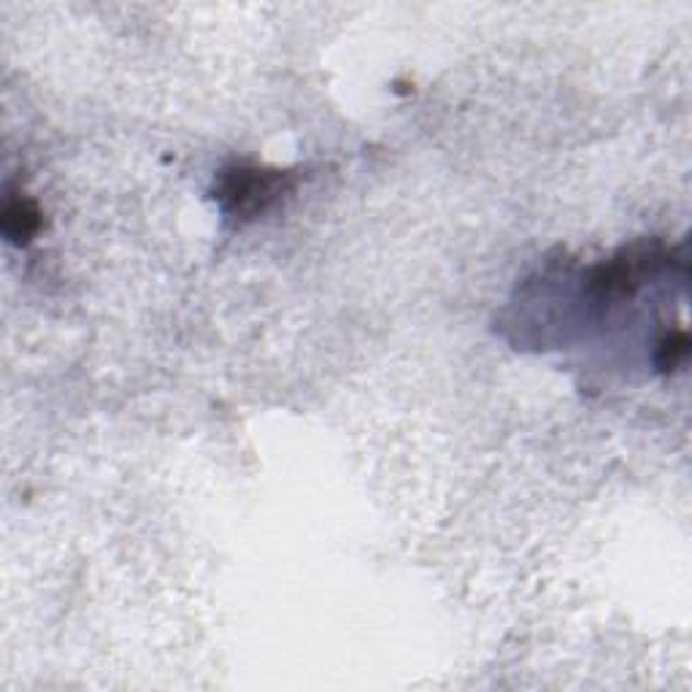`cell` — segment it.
Masks as SVG:
<instances>
[{"instance_id":"6da1fadb","label":"cell","mask_w":692,"mask_h":692,"mask_svg":"<svg viewBox=\"0 0 692 692\" xmlns=\"http://www.w3.org/2000/svg\"><path fill=\"white\" fill-rule=\"evenodd\" d=\"M290 188H293V177L287 171L232 166L219 173L217 184H214V197L228 217L254 219L269 212Z\"/></svg>"},{"instance_id":"3957f363","label":"cell","mask_w":692,"mask_h":692,"mask_svg":"<svg viewBox=\"0 0 692 692\" xmlns=\"http://www.w3.org/2000/svg\"><path fill=\"white\" fill-rule=\"evenodd\" d=\"M684 354H688V333H684V330L668 333L666 339H662L660 352H657V365H660V371H673L682 363Z\"/></svg>"},{"instance_id":"7a4b0ae2","label":"cell","mask_w":692,"mask_h":692,"mask_svg":"<svg viewBox=\"0 0 692 692\" xmlns=\"http://www.w3.org/2000/svg\"><path fill=\"white\" fill-rule=\"evenodd\" d=\"M0 225H3V236L9 238L11 243L25 247V243H31V238L41 230L38 206L33 201H27V197H11V201H5Z\"/></svg>"}]
</instances>
